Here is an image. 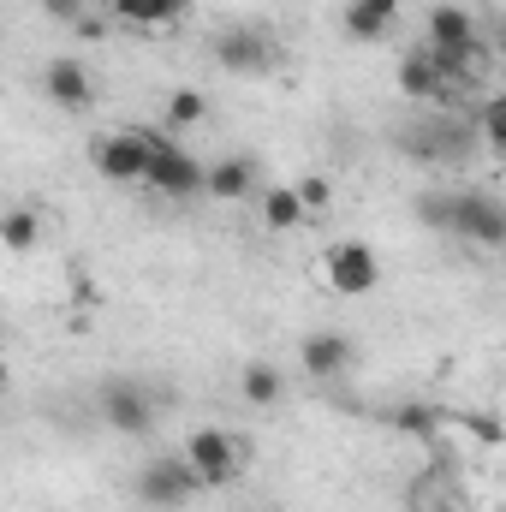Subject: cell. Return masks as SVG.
<instances>
[{"instance_id": "cell-1", "label": "cell", "mask_w": 506, "mask_h": 512, "mask_svg": "<svg viewBox=\"0 0 506 512\" xmlns=\"http://www.w3.org/2000/svg\"><path fill=\"white\" fill-rule=\"evenodd\" d=\"M417 215H423V227H435V233H447V239H459V245H477V251H501L506 245V209L495 191H429L423 203H417Z\"/></svg>"}, {"instance_id": "cell-2", "label": "cell", "mask_w": 506, "mask_h": 512, "mask_svg": "<svg viewBox=\"0 0 506 512\" xmlns=\"http://www.w3.org/2000/svg\"><path fill=\"white\" fill-rule=\"evenodd\" d=\"M137 501L149 512H185L197 495H203V483H197V471L185 465V453H155V459H143V471H137Z\"/></svg>"}, {"instance_id": "cell-3", "label": "cell", "mask_w": 506, "mask_h": 512, "mask_svg": "<svg viewBox=\"0 0 506 512\" xmlns=\"http://www.w3.org/2000/svg\"><path fill=\"white\" fill-rule=\"evenodd\" d=\"M209 54H215V66L233 72V78H268V72L280 66V36H274L268 24H233V30H221V36L209 42Z\"/></svg>"}, {"instance_id": "cell-4", "label": "cell", "mask_w": 506, "mask_h": 512, "mask_svg": "<svg viewBox=\"0 0 506 512\" xmlns=\"http://www.w3.org/2000/svg\"><path fill=\"white\" fill-rule=\"evenodd\" d=\"M143 185H149L155 197H167V203H197V197H203V161H197L185 143H173V137L155 131V149H149Z\"/></svg>"}, {"instance_id": "cell-5", "label": "cell", "mask_w": 506, "mask_h": 512, "mask_svg": "<svg viewBox=\"0 0 506 512\" xmlns=\"http://www.w3.org/2000/svg\"><path fill=\"white\" fill-rule=\"evenodd\" d=\"M185 465L197 471V483H203V495L209 489H227V483H239V471H245V441L233 435V429H191V441H185Z\"/></svg>"}, {"instance_id": "cell-6", "label": "cell", "mask_w": 506, "mask_h": 512, "mask_svg": "<svg viewBox=\"0 0 506 512\" xmlns=\"http://www.w3.org/2000/svg\"><path fill=\"white\" fill-rule=\"evenodd\" d=\"M149 149H155V131H143V126L102 131V137L90 143V167H96V173H102L108 185H143Z\"/></svg>"}, {"instance_id": "cell-7", "label": "cell", "mask_w": 506, "mask_h": 512, "mask_svg": "<svg viewBox=\"0 0 506 512\" xmlns=\"http://www.w3.org/2000/svg\"><path fill=\"white\" fill-rule=\"evenodd\" d=\"M96 411H102V423H108L114 435H126V441H143V435L155 429V393L143 382H131V376H114V382L96 387Z\"/></svg>"}, {"instance_id": "cell-8", "label": "cell", "mask_w": 506, "mask_h": 512, "mask_svg": "<svg viewBox=\"0 0 506 512\" xmlns=\"http://www.w3.org/2000/svg\"><path fill=\"white\" fill-rule=\"evenodd\" d=\"M322 280H328V292H340V298H370L381 286V262L364 239H340V245L322 251Z\"/></svg>"}, {"instance_id": "cell-9", "label": "cell", "mask_w": 506, "mask_h": 512, "mask_svg": "<svg viewBox=\"0 0 506 512\" xmlns=\"http://www.w3.org/2000/svg\"><path fill=\"white\" fill-rule=\"evenodd\" d=\"M42 90H48V102H54V108H66V114H84V108L96 102L90 66H84L78 54H54V60L42 66Z\"/></svg>"}, {"instance_id": "cell-10", "label": "cell", "mask_w": 506, "mask_h": 512, "mask_svg": "<svg viewBox=\"0 0 506 512\" xmlns=\"http://www.w3.org/2000/svg\"><path fill=\"white\" fill-rule=\"evenodd\" d=\"M298 358H304V376H310V382H334V376H346V370L358 364V346H352V334L322 328V334H310V340L298 346Z\"/></svg>"}, {"instance_id": "cell-11", "label": "cell", "mask_w": 506, "mask_h": 512, "mask_svg": "<svg viewBox=\"0 0 506 512\" xmlns=\"http://www.w3.org/2000/svg\"><path fill=\"white\" fill-rule=\"evenodd\" d=\"M203 197H215V203L256 197V161L251 155H221L215 167H203Z\"/></svg>"}, {"instance_id": "cell-12", "label": "cell", "mask_w": 506, "mask_h": 512, "mask_svg": "<svg viewBox=\"0 0 506 512\" xmlns=\"http://www.w3.org/2000/svg\"><path fill=\"white\" fill-rule=\"evenodd\" d=\"M399 6H405V0H346L340 24H346V36H352V42H381V36L393 30Z\"/></svg>"}, {"instance_id": "cell-13", "label": "cell", "mask_w": 506, "mask_h": 512, "mask_svg": "<svg viewBox=\"0 0 506 512\" xmlns=\"http://www.w3.org/2000/svg\"><path fill=\"white\" fill-rule=\"evenodd\" d=\"M483 30H477V18H471V6H459V0H435L429 6V48H459V42H477Z\"/></svg>"}, {"instance_id": "cell-14", "label": "cell", "mask_w": 506, "mask_h": 512, "mask_svg": "<svg viewBox=\"0 0 506 512\" xmlns=\"http://www.w3.org/2000/svg\"><path fill=\"white\" fill-rule=\"evenodd\" d=\"M108 12L131 30H161V24H179L191 12V0H108Z\"/></svg>"}, {"instance_id": "cell-15", "label": "cell", "mask_w": 506, "mask_h": 512, "mask_svg": "<svg viewBox=\"0 0 506 512\" xmlns=\"http://www.w3.org/2000/svg\"><path fill=\"white\" fill-rule=\"evenodd\" d=\"M0 245L12 256H30L42 245V221H36V209L30 203H18V209H0Z\"/></svg>"}, {"instance_id": "cell-16", "label": "cell", "mask_w": 506, "mask_h": 512, "mask_svg": "<svg viewBox=\"0 0 506 512\" xmlns=\"http://www.w3.org/2000/svg\"><path fill=\"white\" fill-rule=\"evenodd\" d=\"M399 96H411V102H441V78H435V66H429L423 48H411V54L399 60Z\"/></svg>"}, {"instance_id": "cell-17", "label": "cell", "mask_w": 506, "mask_h": 512, "mask_svg": "<svg viewBox=\"0 0 506 512\" xmlns=\"http://www.w3.org/2000/svg\"><path fill=\"white\" fill-rule=\"evenodd\" d=\"M239 393H245V405H256V411H268V405H280L286 399V376L274 370V364H245V376H239Z\"/></svg>"}, {"instance_id": "cell-18", "label": "cell", "mask_w": 506, "mask_h": 512, "mask_svg": "<svg viewBox=\"0 0 506 512\" xmlns=\"http://www.w3.org/2000/svg\"><path fill=\"white\" fill-rule=\"evenodd\" d=\"M262 221H268L274 233H292V227H304L310 215H304V203H298L292 185H268V191H262Z\"/></svg>"}, {"instance_id": "cell-19", "label": "cell", "mask_w": 506, "mask_h": 512, "mask_svg": "<svg viewBox=\"0 0 506 512\" xmlns=\"http://www.w3.org/2000/svg\"><path fill=\"white\" fill-rule=\"evenodd\" d=\"M203 114H209V96H203V90H173V96H167V131L197 126Z\"/></svg>"}, {"instance_id": "cell-20", "label": "cell", "mask_w": 506, "mask_h": 512, "mask_svg": "<svg viewBox=\"0 0 506 512\" xmlns=\"http://www.w3.org/2000/svg\"><path fill=\"white\" fill-rule=\"evenodd\" d=\"M471 120L483 126V149H489V155H501V149H506V102H501V96H489Z\"/></svg>"}, {"instance_id": "cell-21", "label": "cell", "mask_w": 506, "mask_h": 512, "mask_svg": "<svg viewBox=\"0 0 506 512\" xmlns=\"http://www.w3.org/2000/svg\"><path fill=\"white\" fill-rule=\"evenodd\" d=\"M387 423H393L399 435H417V441H435V411H429V405H393V411H387Z\"/></svg>"}, {"instance_id": "cell-22", "label": "cell", "mask_w": 506, "mask_h": 512, "mask_svg": "<svg viewBox=\"0 0 506 512\" xmlns=\"http://www.w3.org/2000/svg\"><path fill=\"white\" fill-rule=\"evenodd\" d=\"M292 191H298V203H304V215H322V209L334 203V185H328L322 173H310V179H298Z\"/></svg>"}, {"instance_id": "cell-23", "label": "cell", "mask_w": 506, "mask_h": 512, "mask_svg": "<svg viewBox=\"0 0 506 512\" xmlns=\"http://www.w3.org/2000/svg\"><path fill=\"white\" fill-rule=\"evenodd\" d=\"M465 429H471L483 447H501V423H495L489 411H471V417H465Z\"/></svg>"}, {"instance_id": "cell-24", "label": "cell", "mask_w": 506, "mask_h": 512, "mask_svg": "<svg viewBox=\"0 0 506 512\" xmlns=\"http://www.w3.org/2000/svg\"><path fill=\"white\" fill-rule=\"evenodd\" d=\"M42 12H48L54 24H78V18L90 12V0H42Z\"/></svg>"}, {"instance_id": "cell-25", "label": "cell", "mask_w": 506, "mask_h": 512, "mask_svg": "<svg viewBox=\"0 0 506 512\" xmlns=\"http://www.w3.org/2000/svg\"><path fill=\"white\" fill-rule=\"evenodd\" d=\"M0 387H6V364H0Z\"/></svg>"}]
</instances>
